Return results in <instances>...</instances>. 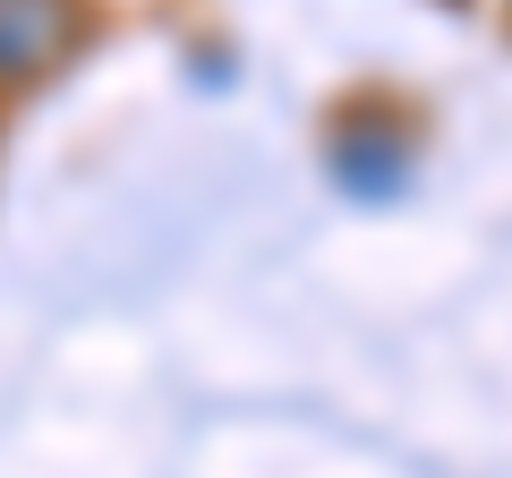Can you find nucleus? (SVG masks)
I'll return each mask as SVG.
<instances>
[{"label": "nucleus", "instance_id": "f03ea898", "mask_svg": "<svg viewBox=\"0 0 512 478\" xmlns=\"http://www.w3.org/2000/svg\"><path fill=\"white\" fill-rule=\"evenodd\" d=\"M402 171H410V137L402 129H376L367 111L333 129V180H342L350 197H384Z\"/></svg>", "mask_w": 512, "mask_h": 478}, {"label": "nucleus", "instance_id": "f257e3e1", "mask_svg": "<svg viewBox=\"0 0 512 478\" xmlns=\"http://www.w3.org/2000/svg\"><path fill=\"white\" fill-rule=\"evenodd\" d=\"M77 43V0H0V94L35 86Z\"/></svg>", "mask_w": 512, "mask_h": 478}]
</instances>
